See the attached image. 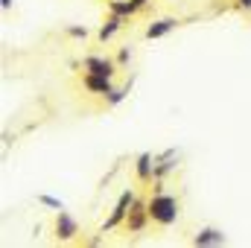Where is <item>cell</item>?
Segmentation results:
<instances>
[{"label": "cell", "instance_id": "obj_1", "mask_svg": "<svg viewBox=\"0 0 251 248\" xmlns=\"http://www.w3.org/2000/svg\"><path fill=\"white\" fill-rule=\"evenodd\" d=\"M146 204H149V219H152V225H158V228H170V225H176L178 216H181V201H178L173 193H164L161 184L155 187V193L146 198Z\"/></svg>", "mask_w": 251, "mask_h": 248}, {"label": "cell", "instance_id": "obj_2", "mask_svg": "<svg viewBox=\"0 0 251 248\" xmlns=\"http://www.w3.org/2000/svg\"><path fill=\"white\" fill-rule=\"evenodd\" d=\"M134 190L128 187V190H123L120 193V198H117V204L111 207V213H108V219L102 222V234L105 231H114V228H123V222H126V216H128V207L134 204Z\"/></svg>", "mask_w": 251, "mask_h": 248}, {"label": "cell", "instance_id": "obj_3", "mask_svg": "<svg viewBox=\"0 0 251 248\" xmlns=\"http://www.w3.org/2000/svg\"><path fill=\"white\" fill-rule=\"evenodd\" d=\"M152 219H149V204H146V198H134V204L128 207V216H126L123 222V231L126 234H143V228L149 225Z\"/></svg>", "mask_w": 251, "mask_h": 248}, {"label": "cell", "instance_id": "obj_4", "mask_svg": "<svg viewBox=\"0 0 251 248\" xmlns=\"http://www.w3.org/2000/svg\"><path fill=\"white\" fill-rule=\"evenodd\" d=\"M53 234H56L59 243H70V240H76V237H79V222H76V216H70L67 210H59L56 225H53Z\"/></svg>", "mask_w": 251, "mask_h": 248}, {"label": "cell", "instance_id": "obj_5", "mask_svg": "<svg viewBox=\"0 0 251 248\" xmlns=\"http://www.w3.org/2000/svg\"><path fill=\"white\" fill-rule=\"evenodd\" d=\"M82 88H85L88 94H94V97H105V94L114 88V76H102V73L85 70V73H82Z\"/></svg>", "mask_w": 251, "mask_h": 248}, {"label": "cell", "instance_id": "obj_6", "mask_svg": "<svg viewBox=\"0 0 251 248\" xmlns=\"http://www.w3.org/2000/svg\"><path fill=\"white\" fill-rule=\"evenodd\" d=\"M82 70L102 73V76H114V73H117V59H108V56H102V53H94V56H85V59H82Z\"/></svg>", "mask_w": 251, "mask_h": 248}, {"label": "cell", "instance_id": "obj_7", "mask_svg": "<svg viewBox=\"0 0 251 248\" xmlns=\"http://www.w3.org/2000/svg\"><path fill=\"white\" fill-rule=\"evenodd\" d=\"M126 24H128L126 18H120V15H114V12H108V18H105V21H102V26L97 29V41H100V44L111 41V38H114V35H117L120 29H123Z\"/></svg>", "mask_w": 251, "mask_h": 248}, {"label": "cell", "instance_id": "obj_8", "mask_svg": "<svg viewBox=\"0 0 251 248\" xmlns=\"http://www.w3.org/2000/svg\"><path fill=\"white\" fill-rule=\"evenodd\" d=\"M176 26H181V21H178V18H158V21H152V24L146 26V32H143V35H146L149 41H155V38L170 35Z\"/></svg>", "mask_w": 251, "mask_h": 248}, {"label": "cell", "instance_id": "obj_9", "mask_svg": "<svg viewBox=\"0 0 251 248\" xmlns=\"http://www.w3.org/2000/svg\"><path fill=\"white\" fill-rule=\"evenodd\" d=\"M134 175H137V181H155V158L149 155V152H140L137 158H134Z\"/></svg>", "mask_w": 251, "mask_h": 248}, {"label": "cell", "instance_id": "obj_10", "mask_svg": "<svg viewBox=\"0 0 251 248\" xmlns=\"http://www.w3.org/2000/svg\"><path fill=\"white\" fill-rule=\"evenodd\" d=\"M193 246L204 248V246H225L228 243V237L219 231V228H201V231H196V237L190 240Z\"/></svg>", "mask_w": 251, "mask_h": 248}, {"label": "cell", "instance_id": "obj_11", "mask_svg": "<svg viewBox=\"0 0 251 248\" xmlns=\"http://www.w3.org/2000/svg\"><path fill=\"white\" fill-rule=\"evenodd\" d=\"M105 6H108V12H114V15H120V18H126V21H128V18H134V15L140 12L134 0H108Z\"/></svg>", "mask_w": 251, "mask_h": 248}, {"label": "cell", "instance_id": "obj_12", "mask_svg": "<svg viewBox=\"0 0 251 248\" xmlns=\"http://www.w3.org/2000/svg\"><path fill=\"white\" fill-rule=\"evenodd\" d=\"M126 97H128V85H123V88H117V85H114V88L102 97V105H105V108H117Z\"/></svg>", "mask_w": 251, "mask_h": 248}, {"label": "cell", "instance_id": "obj_13", "mask_svg": "<svg viewBox=\"0 0 251 248\" xmlns=\"http://www.w3.org/2000/svg\"><path fill=\"white\" fill-rule=\"evenodd\" d=\"M64 35H70V38H79V41H85L91 32H88V26H79V24H70V26H64Z\"/></svg>", "mask_w": 251, "mask_h": 248}, {"label": "cell", "instance_id": "obj_14", "mask_svg": "<svg viewBox=\"0 0 251 248\" xmlns=\"http://www.w3.org/2000/svg\"><path fill=\"white\" fill-rule=\"evenodd\" d=\"M38 204L53 207V210H64V201H62V198H53V196H47V193H41V196H38Z\"/></svg>", "mask_w": 251, "mask_h": 248}, {"label": "cell", "instance_id": "obj_15", "mask_svg": "<svg viewBox=\"0 0 251 248\" xmlns=\"http://www.w3.org/2000/svg\"><path fill=\"white\" fill-rule=\"evenodd\" d=\"M128 62H131V50H128V47H123V50L117 53V64H128Z\"/></svg>", "mask_w": 251, "mask_h": 248}, {"label": "cell", "instance_id": "obj_16", "mask_svg": "<svg viewBox=\"0 0 251 248\" xmlns=\"http://www.w3.org/2000/svg\"><path fill=\"white\" fill-rule=\"evenodd\" d=\"M0 6H3V12H9V9H15V0H0Z\"/></svg>", "mask_w": 251, "mask_h": 248}, {"label": "cell", "instance_id": "obj_17", "mask_svg": "<svg viewBox=\"0 0 251 248\" xmlns=\"http://www.w3.org/2000/svg\"><path fill=\"white\" fill-rule=\"evenodd\" d=\"M237 9H249L251 12V0H237Z\"/></svg>", "mask_w": 251, "mask_h": 248}, {"label": "cell", "instance_id": "obj_18", "mask_svg": "<svg viewBox=\"0 0 251 248\" xmlns=\"http://www.w3.org/2000/svg\"><path fill=\"white\" fill-rule=\"evenodd\" d=\"M134 3H137V9H146V6H149L152 0H134Z\"/></svg>", "mask_w": 251, "mask_h": 248}]
</instances>
